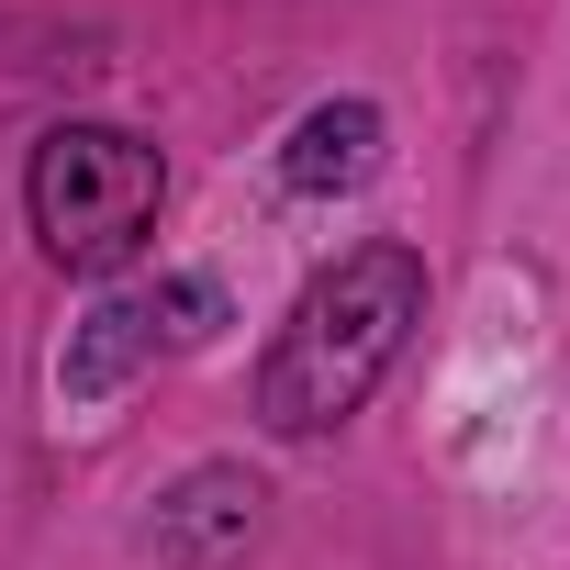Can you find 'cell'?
Listing matches in <instances>:
<instances>
[{
	"instance_id": "6da1fadb",
	"label": "cell",
	"mask_w": 570,
	"mask_h": 570,
	"mask_svg": "<svg viewBox=\"0 0 570 570\" xmlns=\"http://www.w3.org/2000/svg\"><path fill=\"white\" fill-rule=\"evenodd\" d=\"M425 325V257L414 246H347L314 292L292 303V325L268 336V358H257V425L268 436H325V425H347L370 392H381V370L403 358V336Z\"/></svg>"
},
{
	"instance_id": "7a4b0ae2",
	"label": "cell",
	"mask_w": 570,
	"mask_h": 570,
	"mask_svg": "<svg viewBox=\"0 0 570 570\" xmlns=\"http://www.w3.org/2000/svg\"><path fill=\"white\" fill-rule=\"evenodd\" d=\"M23 202H35V235L57 268H124L168 202V168L124 124H57L23 168Z\"/></svg>"
},
{
	"instance_id": "3957f363",
	"label": "cell",
	"mask_w": 570,
	"mask_h": 570,
	"mask_svg": "<svg viewBox=\"0 0 570 570\" xmlns=\"http://www.w3.org/2000/svg\"><path fill=\"white\" fill-rule=\"evenodd\" d=\"M257 503H268V492H257L246 470H224V459H213V470H190V481L157 503L146 548H157L168 570H246V548H257V525H268Z\"/></svg>"
},
{
	"instance_id": "277c9868",
	"label": "cell",
	"mask_w": 570,
	"mask_h": 570,
	"mask_svg": "<svg viewBox=\"0 0 570 570\" xmlns=\"http://www.w3.org/2000/svg\"><path fill=\"white\" fill-rule=\"evenodd\" d=\"M381 146H392V124H381L370 101H325V112L292 124V146H279V179H292L303 202H325V190H358V179L381 168Z\"/></svg>"
},
{
	"instance_id": "5b68a950",
	"label": "cell",
	"mask_w": 570,
	"mask_h": 570,
	"mask_svg": "<svg viewBox=\"0 0 570 570\" xmlns=\"http://www.w3.org/2000/svg\"><path fill=\"white\" fill-rule=\"evenodd\" d=\"M135 358H157V303L135 292V303H101L90 325H79V347L57 358V381H68V403H101Z\"/></svg>"
}]
</instances>
